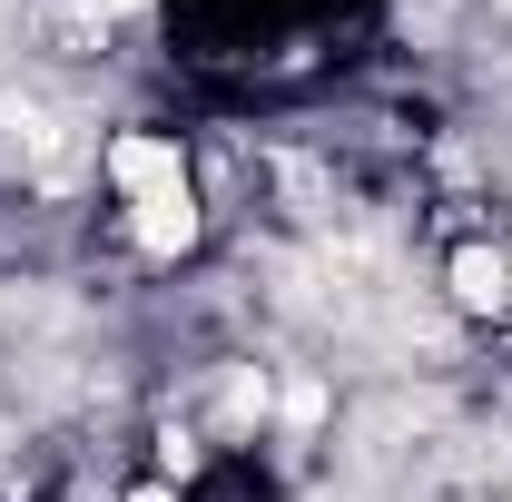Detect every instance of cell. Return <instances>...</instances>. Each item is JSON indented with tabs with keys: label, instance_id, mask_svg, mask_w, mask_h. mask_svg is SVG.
Returning a JSON list of instances; mask_svg holds the SVG:
<instances>
[{
	"label": "cell",
	"instance_id": "6da1fadb",
	"mask_svg": "<svg viewBox=\"0 0 512 502\" xmlns=\"http://www.w3.org/2000/svg\"><path fill=\"white\" fill-rule=\"evenodd\" d=\"M109 178L128 188V207H138V247L148 256H178L197 237V197H188V168H178V148L168 138H109Z\"/></svg>",
	"mask_w": 512,
	"mask_h": 502
},
{
	"label": "cell",
	"instance_id": "7a4b0ae2",
	"mask_svg": "<svg viewBox=\"0 0 512 502\" xmlns=\"http://www.w3.org/2000/svg\"><path fill=\"white\" fill-rule=\"evenodd\" d=\"M10 148L30 158L40 188H60V178H69V128L50 119V109H30V99H10Z\"/></svg>",
	"mask_w": 512,
	"mask_h": 502
},
{
	"label": "cell",
	"instance_id": "3957f363",
	"mask_svg": "<svg viewBox=\"0 0 512 502\" xmlns=\"http://www.w3.org/2000/svg\"><path fill=\"white\" fill-rule=\"evenodd\" d=\"M453 296H463V306H503V296H512V266L493 247H463V256H453Z\"/></svg>",
	"mask_w": 512,
	"mask_h": 502
},
{
	"label": "cell",
	"instance_id": "277c9868",
	"mask_svg": "<svg viewBox=\"0 0 512 502\" xmlns=\"http://www.w3.org/2000/svg\"><path fill=\"white\" fill-rule=\"evenodd\" d=\"M99 10H148V0H99Z\"/></svg>",
	"mask_w": 512,
	"mask_h": 502
}]
</instances>
